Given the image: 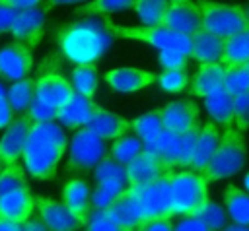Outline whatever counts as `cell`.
<instances>
[{
	"label": "cell",
	"instance_id": "6da1fadb",
	"mask_svg": "<svg viewBox=\"0 0 249 231\" xmlns=\"http://www.w3.org/2000/svg\"><path fill=\"white\" fill-rule=\"evenodd\" d=\"M53 35L58 52L74 64L97 62L115 39L105 27L103 19L95 21L91 17H78L56 25Z\"/></svg>",
	"mask_w": 249,
	"mask_h": 231
},
{
	"label": "cell",
	"instance_id": "7a4b0ae2",
	"mask_svg": "<svg viewBox=\"0 0 249 231\" xmlns=\"http://www.w3.org/2000/svg\"><path fill=\"white\" fill-rule=\"evenodd\" d=\"M66 144L68 140L54 120H35L21 153L31 179L53 181L56 177V167L64 155Z\"/></svg>",
	"mask_w": 249,
	"mask_h": 231
},
{
	"label": "cell",
	"instance_id": "3957f363",
	"mask_svg": "<svg viewBox=\"0 0 249 231\" xmlns=\"http://www.w3.org/2000/svg\"><path fill=\"white\" fill-rule=\"evenodd\" d=\"M245 157H247V146H245L243 130L235 126H228L224 128L220 136V144L212 159L204 167L202 175L208 179V182H216L220 179L231 177L243 169Z\"/></svg>",
	"mask_w": 249,
	"mask_h": 231
},
{
	"label": "cell",
	"instance_id": "277c9868",
	"mask_svg": "<svg viewBox=\"0 0 249 231\" xmlns=\"http://www.w3.org/2000/svg\"><path fill=\"white\" fill-rule=\"evenodd\" d=\"M208 200V179L195 169L171 171V210L173 215L198 212Z\"/></svg>",
	"mask_w": 249,
	"mask_h": 231
},
{
	"label": "cell",
	"instance_id": "5b68a950",
	"mask_svg": "<svg viewBox=\"0 0 249 231\" xmlns=\"http://www.w3.org/2000/svg\"><path fill=\"white\" fill-rule=\"evenodd\" d=\"M76 93L72 80H68L62 72L60 54H47L35 74V95L53 107H62Z\"/></svg>",
	"mask_w": 249,
	"mask_h": 231
},
{
	"label": "cell",
	"instance_id": "8992f818",
	"mask_svg": "<svg viewBox=\"0 0 249 231\" xmlns=\"http://www.w3.org/2000/svg\"><path fill=\"white\" fill-rule=\"evenodd\" d=\"M103 23L115 39H136V41H144L156 49H177L191 56V35L179 33L167 25L128 27V25H117L109 17H103Z\"/></svg>",
	"mask_w": 249,
	"mask_h": 231
},
{
	"label": "cell",
	"instance_id": "52a82bcc",
	"mask_svg": "<svg viewBox=\"0 0 249 231\" xmlns=\"http://www.w3.org/2000/svg\"><path fill=\"white\" fill-rule=\"evenodd\" d=\"M107 155L105 138L89 130L88 126L78 128L70 142V153L64 167V175L88 173L97 167V163Z\"/></svg>",
	"mask_w": 249,
	"mask_h": 231
},
{
	"label": "cell",
	"instance_id": "ba28073f",
	"mask_svg": "<svg viewBox=\"0 0 249 231\" xmlns=\"http://www.w3.org/2000/svg\"><path fill=\"white\" fill-rule=\"evenodd\" d=\"M202 10V27L220 37H230L245 27H249L245 8L235 4H218L210 0H198Z\"/></svg>",
	"mask_w": 249,
	"mask_h": 231
},
{
	"label": "cell",
	"instance_id": "9c48e42d",
	"mask_svg": "<svg viewBox=\"0 0 249 231\" xmlns=\"http://www.w3.org/2000/svg\"><path fill=\"white\" fill-rule=\"evenodd\" d=\"M175 171V169H171ZM171 171L160 175L154 181H148L144 184H136L132 186V190L136 192L142 212H144V219L146 217H154V215H173L171 210ZM142 219V221H144Z\"/></svg>",
	"mask_w": 249,
	"mask_h": 231
},
{
	"label": "cell",
	"instance_id": "30bf717a",
	"mask_svg": "<svg viewBox=\"0 0 249 231\" xmlns=\"http://www.w3.org/2000/svg\"><path fill=\"white\" fill-rule=\"evenodd\" d=\"M45 14H47L45 6L19 10L14 23H12V29H10L14 41L27 45L31 50L37 49L43 35H45Z\"/></svg>",
	"mask_w": 249,
	"mask_h": 231
},
{
	"label": "cell",
	"instance_id": "8fae6325",
	"mask_svg": "<svg viewBox=\"0 0 249 231\" xmlns=\"http://www.w3.org/2000/svg\"><path fill=\"white\" fill-rule=\"evenodd\" d=\"M33 68V52L27 45L14 41L0 49V80L18 82L29 76Z\"/></svg>",
	"mask_w": 249,
	"mask_h": 231
},
{
	"label": "cell",
	"instance_id": "7c38bea8",
	"mask_svg": "<svg viewBox=\"0 0 249 231\" xmlns=\"http://www.w3.org/2000/svg\"><path fill=\"white\" fill-rule=\"evenodd\" d=\"M33 118L29 113L19 115L18 118H14L10 122V126L6 128L2 140H0V161L2 165H12L18 161V157H21L29 130L33 126Z\"/></svg>",
	"mask_w": 249,
	"mask_h": 231
},
{
	"label": "cell",
	"instance_id": "4fadbf2b",
	"mask_svg": "<svg viewBox=\"0 0 249 231\" xmlns=\"http://www.w3.org/2000/svg\"><path fill=\"white\" fill-rule=\"evenodd\" d=\"M161 25H167L179 33L195 35L202 27V10L198 2L185 0V2H171L163 14Z\"/></svg>",
	"mask_w": 249,
	"mask_h": 231
},
{
	"label": "cell",
	"instance_id": "5bb4252c",
	"mask_svg": "<svg viewBox=\"0 0 249 231\" xmlns=\"http://www.w3.org/2000/svg\"><path fill=\"white\" fill-rule=\"evenodd\" d=\"M103 210H107L109 217L119 225V229H124V231L138 229L142 219H144L140 200H138V196H136V192L132 190L130 184L109 208H103Z\"/></svg>",
	"mask_w": 249,
	"mask_h": 231
},
{
	"label": "cell",
	"instance_id": "9a60e30c",
	"mask_svg": "<svg viewBox=\"0 0 249 231\" xmlns=\"http://www.w3.org/2000/svg\"><path fill=\"white\" fill-rule=\"evenodd\" d=\"M37 200V212L47 229L53 231H72L84 227L82 221L70 212V208L64 202H56L47 196H35Z\"/></svg>",
	"mask_w": 249,
	"mask_h": 231
},
{
	"label": "cell",
	"instance_id": "2e32d148",
	"mask_svg": "<svg viewBox=\"0 0 249 231\" xmlns=\"http://www.w3.org/2000/svg\"><path fill=\"white\" fill-rule=\"evenodd\" d=\"M161 109H163L165 128L175 132V134H183V132H189L193 128L202 126L200 120H198V105L193 99L169 101Z\"/></svg>",
	"mask_w": 249,
	"mask_h": 231
},
{
	"label": "cell",
	"instance_id": "e0dca14e",
	"mask_svg": "<svg viewBox=\"0 0 249 231\" xmlns=\"http://www.w3.org/2000/svg\"><path fill=\"white\" fill-rule=\"evenodd\" d=\"M158 82V76L142 68H115L105 74V83L117 93H134Z\"/></svg>",
	"mask_w": 249,
	"mask_h": 231
},
{
	"label": "cell",
	"instance_id": "ac0fdd59",
	"mask_svg": "<svg viewBox=\"0 0 249 231\" xmlns=\"http://www.w3.org/2000/svg\"><path fill=\"white\" fill-rule=\"evenodd\" d=\"M101 107L88 95L82 93H74L70 101H66L62 107H58V115L56 120L66 126V128H78V126H86L93 115L99 111Z\"/></svg>",
	"mask_w": 249,
	"mask_h": 231
},
{
	"label": "cell",
	"instance_id": "d6986e66",
	"mask_svg": "<svg viewBox=\"0 0 249 231\" xmlns=\"http://www.w3.org/2000/svg\"><path fill=\"white\" fill-rule=\"evenodd\" d=\"M62 202L70 208V212L82 221L86 227L89 214L93 212V202H91V188L84 179H72L64 184L62 188Z\"/></svg>",
	"mask_w": 249,
	"mask_h": 231
},
{
	"label": "cell",
	"instance_id": "ffe728a7",
	"mask_svg": "<svg viewBox=\"0 0 249 231\" xmlns=\"http://www.w3.org/2000/svg\"><path fill=\"white\" fill-rule=\"evenodd\" d=\"M126 179H128V184L136 186V184H144L148 181H154L158 179L160 175L171 171L163 165V161L160 157H156L154 153L142 149L132 161H128L126 165Z\"/></svg>",
	"mask_w": 249,
	"mask_h": 231
},
{
	"label": "cell",
	"instance_id": "44dd1931",
	"mask_svg": "<svg viewBox=\"0 0 249 231\" xmlns=\"http://www.w3.org/2000/svg\"><path fill=\"white\" fill-rule=\"evenodd\" d=\"M37 208V200L35 194H31V190L27 186L6 192L0 196V212L4 217H10L14 221H27L33 214V210Z\"/></svg>",
	"mask_w": 249,
	"mask_h": 231
},
{
	"label": "cell",
	"instance_id": "7402d4cb",
	"mask_svg": "<svg viewBox=\"0 0 249 231\" xmlns=\"http://www.w3.org/2000/svg\"><path fill=\"white\" fill-rule=\"evenodd\" d=\"M226 68L228 66L222 64V62H204V64H200L198 72L191 80L189 93L195 95V97H206L214 89L222 87L224 80H226Z\"/></svg>",
	"mask_w": 249,
	"mask_h": 231
},
{
	"label": "cell",
	"instance_id": "603a6c76",
	"mask_svg": "<svg viewBox=\"0 0 249 231\" xmlns=\"http://www.w3.org/2000/svg\"><path fill=\"white\" fill-rule=\"evenodd\" d=\"M224 52V37L200 29L198 33L191 35V58L198 64L204 62H220Z\"/></svg>",
	"mask_w": 249,
	"mask_h": 231
},
{
	"label": "cell",
	"instance_id": "cb8c5ba5",
	"mask_svg": "<svg viewBox=\"0 0 249 231\" xmlns=\"http://www.w3.org/2000/svg\"><path fill=\"white\" fill-rule=\"evenodd\" d=\"M204 107L208 111V115L224 128L228 126H235V103H233V95L222 85L218 89H214L212 93H208L204 97Z\"/></svg>",
	"mask_w": 249,
	"mask_h": 231
},
{
	"label": "cell",
	"instance_id": "d4e9b609",
	"mask_svg": "<svg viewBox=\"0 0 249 231\" xmlns=\"http://www.w3.org/2000/svg\"><path fill=\"white\" fill-rule=\"evenodd\" d=\"M86 126L105 140H117L119 136H124L128 130H132V120H126L124 116H119L107 109H99Z\"/></svg>",
	"mask_w": 249,
	"mask_h": 231
},
{
	"label": "cell",
	"instance_id": "484cf974",
	"mask_svg": "<svg viewBox=\"0 0 249 231\" xmlns=\"http://www.w3.org/2000/svg\"><path fill=\"white\" fill-rule=\"evenodd\" d=\"M220 130H218V122H204L200 126V134H198V140H196V148H195V157H193V163L189 169H195V171H204V167L208 165V161L212 159L218 144H220Z\"/></svg>",
	"mask_w": 249,
	"mask_h": 231
},
{
	"label": "cell",
	"instance_id": "4316f807",
	"mask_svg": "<svg viewBox=\"0 0 249 231\" xmlns=\"http://www.w3.org/2000/svg\"><path fill=\"white\" fill-rule=\"evenodd\" d=\"M249 60V27L224 39V52L220 62L226 66L245 64Z\"/></svg>",
	"mask_w": 249,
	"mask_h": 231
},
{
	"label": "cell",
	"instance_id": "83f0119b",
	"mask_svg": "<svg viewBox=\"0 0 249 231\" xmlns=\"http://www.w3.org/2000/svg\"><path fill=\"white\" fill-rule=\"evenodd\" d=\"M136 0H89L80 4L74 10V17H93V16H109L113 12L134 10Z\"/></svg>",
	"mask_w": 249,
	"mask_h": 231
},
{
	"label": "cell",
	"instance_id": "f1b7e54d",
	"mask_svg": "<svg viewBox=\"0 0 249 231\" xmlns=\"http://www.w3.org/2000/svg\"><path fill=\"white\" fill-rule=\"evenodd\" d=\"M224 208L228 210L230 219L249 225V194H245L235 184L226 186L224 190Z\"/></svg>",
	"mask_w": 249,
	"mask_h": 231
},
{
	"label": "cell",
	"instance_id": "f546056e",
	"mask_svg": "<svg viewBox=\"0 0 249 231\" xmlns=\"http://www.w3.org/2000/svg\"><path fill=\"white\" fill-rule=\"evenodd\" d=\"M8 99L16 111V115H23L27 113L31 101L35 99V78L25 76L18 82H12V87L8 89Z\"/></svg>",
	"mask_w": 249,
	"mask_h": 231
},
{
	"label": "cell",
	"instance_id": "4dcf8cb0",
	"mask_svg": "<svg viewBox=\"0 0 249 231\" xmlns=\"http://www.w3.org/2000/svg\"><path fill=\"white\" fill-rule=\"evenodd\" d=\"M128 186V181H121V179H111V181H103L97 182V186L91 192V202H93V210H103L109 208Z\"/></svg>",
	"mask_w": 249,
	"mask_h": 231
},
{
	"label": "cell",
	"instance_id": "1f68e13d",
	"mask_svg": "<svg viewBox=\"0 0 249 231\" xmlns=\"http://www.w3.org/2000/svg\"><path fill=\"white\" fill-rule=\"evenodd\" d=\"M132 130L136 132L138 138H142V142H148V140L156 138L161 130H165L163 109H156V111H150V113H144V115L136 116L132 120Z\"/></svg>",
	"mask_w": 249,
	"mask_h": 231
},
{
	"label": "cell",
	"instance_id": "d6a6232c",
	"mask_svg": "<svg viewBox=\"0 0 249 231\" xmlns=\"http://www.w3.org/2000/svg\"><path fill=\"white\" fill-rule=\"evenodd\" d=\"M72 85L76 89V93L88 95L91 97L97 89L99 83V76H97V64L95 62H86V64H78L72 70Z\"/></svg>",
	"mask_w": 249,
	"mask_h": 231
},
{
	"label": "cell",
	"instance_id": "836d02e7",
	"mask_svg": "<svg viewBox=\"0 0 249 231\" xmlns=\"http://www.w3.org/2000/svg\"><path fill=\"white\" fill-rule=\"evenodd\" d=\"M144 149V142L138 136H119L113 144H111V157L123 165H126L128 161H132L140 151Z\"/></svg>",
	"mask_w": 249,
	"mask_h": 231
},
{
	"label": "cell",
	"instance_id": "e575fe53",
	"mask_svg": "<svg viewBox=\"0 0 249 231\" xmlns=\"http://www.w3.org/2000/svg\"><path fill=\"white\" fill-rule=\"evenodd\" d=\"M171 0H136L134 12L144 25H161L163 14Z\"/></svg>",
	"mask_w": 249,
	"mask_h": 231
},
{
	"label": "cell",
	"instance_id": "d590c367",
	"mask_svg": "<svg viewBox=\"0 0 249 231\" xmlns=\"http://www.w3.org/2000/svg\"><path fill=\"white\" fill-rule=\"evenodd\" d=\"M23 186H27V173L23 171V167L18 163L4 165V169L0 171V196Z\"/></svg>",
	"mask_w": 249,
	"mask_h": 231
},
{
	"label": "cell",
	"instance_id": "8d00e7d4",
	"mask_svg": "<svg viewBox=\"0 0 249 231\" xmlns=\"http://www.w3.org/2000/svg\"><path fill=\"white\" fill-rule=\"evenodd\" d=\"M195 215L196 217H200L202 221H204V225L208 227V229H212V231H216V229H224L226 227V221H228V210L226 208H222L220 204H214L212 200H206V204L198 210V212H195Z\"/></svg>",
	"mask_w": 249,
	"mask_h": 231
},
{
	"label": "cell",
	"instance_id": "74e56055",
	"mask_svg": "<svg viewBox=\"0 0 249 231\" xmlns=\"http://www.w3.org/2000/svg\"><path fill=\"white\" fill-rule=\"evenodd\" d=\"M224 87L231 93H243L249 89V68L245 64H233L226 68V80H224Z\"/></svg>",
	"mask_w": 249,
	"mask_h": 231
},
{
	"label": "cell",
	"instance_id": "f35d334b",
	"mask_svg": "<svg viewBox=\"0 0 249 231\" xmlns=\"http://www.w3.org/2000/svg\"><path fill=\"white\" fill-rule=\"evenodd\" d=\"M189 74L185 68H171V70H163L160 76H158V85L163 89V91H169V93H179L187 87L189 83Z\"/></svg>",
	"mask_w": 249,
	"mask_h": 231
},
{
	"label": "cell",
	"instance_id": "ab89813d",
	"mask_svg": "<svg viewBox=\"0 0 249 231\" xmlns=\"http://www.w3.org/2000/svg\"><path fill=\"white\" fill-rule=\"evenodd\" d=\"M95 175V182H103V181H111V179H121V181H128L126 179V167L119 161H115L113 157H103L97 167L93 169Z\"/></svg>",
	"mask_w": 249,
	"mask_h": 231
},
{
	"label": "cell",
	"instance_id": "60d3db41",
	"mask_svg": "<svg viewBox=\"0 0 249 231\" xmlns=\"http://www.w3.org/2000/svg\"><path fill=\"white\" fill-rule=\"evenodd\" d=\"M191 56L183 50L177 49H160L158 54V62L163 70H171V68H187V60Z\"/></svg>",
	"mask_w": 249,
	"mask_h": 231
},
{
	"label": "cell",
	"instance_id": "b9f144b4",
	"mask_svg": "<svg viewBox=\"0 0 249 231\" xmlns=\"http://www.w3.org/2000/svg\"><path fill=\"white\" fill-rule=\"evenodd\" d=\"M233 103H235V128L245 132L249 128V89L233 95Z\"/></svg>",
	"mask_w": 249,
	"mask_h": 231
},
{
	"label": "cell",
	"instance_id": "7bdbcfd3",
	"mask_svg": "<svg viewBox=\"0 0 249 231\" xmlns=\"http://www.w3.org/2000/svg\"><path fill=\"white\" fill-rule=\"evenodd\" d=\"M27 113L31 115L33 120H56L58 109L53 107V105H49V103H45L43 99H39V97L35 95V99L31 101Z\"/></svg>",
	"mask_w": 249,
	"mask_h": 231
},
{
	"label": "cell",
	"instance_id": "ee69618b",
	"mask_svg": "<svg viewBox=\"0 0 249 231\" xmlns=\"http://www.w3.org/2000/svg\"><path fill=\"white\" fill-rule=\"evenodd\" d=\"M138 229L140 231H169V229H175V223L171 221V215H154V217H146Z\"/></svg>",
	"mask_w": 249,
	"mask_h": 231
},
{
	"label": "cell",
	"instance_id": "f6af8a7d",
	"mask_svg": "<svg viewBox=\"0 0 249 231\" xmlns=\"http://www.w3.org/2000/svg\"><path fill=\"white\" fill-rule=\"evenodd\" d=\"M18 12H19L18 8H14V6H10V4L0 0V33H6V31L12 29V23H14L16 16H18Z\"/></svg>",
	"mask_w": 249,
	"mask_h": 231
},
{
	"label": "cell",
	"instance_id": "bcb514c9",
	"mask_svg": "<svg viewBox=\"0 0 249 231\" xmlns=\"http://www.w3.org/2000/svg\"><path fill=\"white\" fill-rule=\"evenodd\" d=\"M14 115H16V111H14L8 95L6 93L0 95V128H8L10 122L14 120Z\"/></svg>",
	"mask_w": 249,
	"mask_h": 231
},
{
	"label": "cell",
	"instance_id": "7dc6e473",
	"mask_svg": "<svg viewBox=\"0 0 249 231\" xmlns=\"http://www.w3.org/2000/svg\"><path fill=\"white\" fill-rule=\"evenodd\" d=\"M175 229H204V231H208V227L204 225V221L200 217H196L195 214L181 215V219L175 223Z\"/></svg>",
	"mask_w": 249,
	"mask_h": 231
},
{
	"label": "cell",
	"instance_id": "c3c4849f",
	"mask_svg": "<svg viewBox=\"0 0 249 231\" xmlns=\"http://www.w3.org/2000/svg\"><path fill=\"white\" fill-rule=\"evenodd\" d=\"M2 2H6V4H10V6L18 8V10H25V8L41 6V2H43V0H2Z\"/></svg>",
	"mask_w": 249,
	"mask_h": 231
},
{
	"label": "cell",
	"instance_id": "681fc988",
	"mask_svg": "<svg viewBox=\"0 0 249 231\" xmlns=\"http://www.w3.org/2000/svg\"><path fill=\"white\" fill-rule=\"evenodd\" d=\"M84 2H88V0H47V2H45V10L49 12V10H53L54 6H64V4H84Z\"/></svg>",
	"mask_w": 249,
	"mask_h": 231
},
{
	"label": "cell",
	"instance_id": "f907efd6",
	"mask_svg": "<svg viewBox=\"0 0 249 231\" xmlns=\"http://www.w3.org/2000/svg\"><path fill=\"white\" fill-rule=\"evenodd\" d=\"M0 229H10V231H16V229H21V223L2 215V217H0Z\"/></svg>",
	"mask_w": 249,
	"mask_h": 231
},
{
	"label": "cell",
	"instance_id": "816d5d0a",
	"mask_svg": "<svg viewBox=\"0 0 249 231\" xmlns=\"http://www.w3.org/2000/svg\"><path fill=\"white\" fill-rule=\"evenodd\" d=\"M21 229H47V225L43 223V219L39 217V221H23L21 223Z\"/></svg>",
	"mask_w": 249,
	"mask_h": 231
},
{
	"label": "cell",
	"instance_id": "f5cc1de1",
	"mask_svg": "<svg viewBox=\"0 0 249 231\" xmlns=\"http://www.w3.org/2000/svg\"><path fill=\"white\" fill-rule=\"evenodd\" d=\"M243 184H245V188H247V190H249V173H247V175H245V179H243Z\"/></svg>",
	"mask_w": 249,
	"mask_h": 231
},
{
	"label": "cell",
	"instance_id": "db71d44e",
	"mask_svg": "<svg viewBox=\"0 0 249 231\" xmlns=\"http://www.w3.org/2000/svg\"><path fill=\"white\" fill-rule=\"evenodd\" d=\"M4 93H8V91H6V89H4V85L0 83V95H4Z\"/></svg>",
	"mask_w": 249,
	"mask_h": 231
},
{
	"label": "cell",
	"instance_id": "11a10c76",
	"mask_svg": "<svg viewBox=\"0 0 249 231\" xmlns=\"http://www.w3.org/2000/svg\"><path fill=\"white\" fill-rule=\"evenodd\" d=\"M245 14H247V21H249V6L245 8Z\"/></svg>",
	"mask_w": 249,
	"mask_h": 231
},
{
	"label": "cell",
	"instance_id": "9f6ffc18",
	"mask_svg": "<svg viewBox=\"0 0 249 231\" xmlns=\"http://www.w3.org/2000/svg\"><path fill=\"white\" fill-rule=\"evenodd\" d=\"M171 2H185V0H171Z\"/></svg>",
	"mask_w": 249,
	"mask_h": 231
},
{
	"label": "cell",
	"instance_id": "6f0895ef",
	"mask_svg": "<svg viewBox=\"0 0 249 231\" xmlns=\"http://www.w3.org/2000/svg\"><path fill=\"white\" fill-rule=\"evenodd\" d=\"M245 66H247V68H249V60H247V62H245Z\"/></svg>",
	"mask_w": 249,
	"mask_h": 231
},
{
	"label": "cell",
	"instance_id": "680465c9",
	"mask_svg": "<svg viewBox=\"0 0 249 231\" xmlns=\"http://www.w3.org/2000/svg\"><path fill=\"white\" fill-rule=\"evenodd\" d=\"M0 217H2V212H0Z\"/></svg>",
	"mask_w": 249,
	"mask_h": 231
},
{
	"label": "cell",
	"instance_id": "91938a15",
	"mask_svg": "<svg viewBox=\"0 0 249 231\" xmlns=\"http://www.w3.org/2000/svg\"><path fill=\"white\" fill-rule=\"evenodd\" d=\"M0 165H2V161H0Z\"/></svg>",
	"mask_w": 249,
	"mask_h": 231
}]
</instances>
